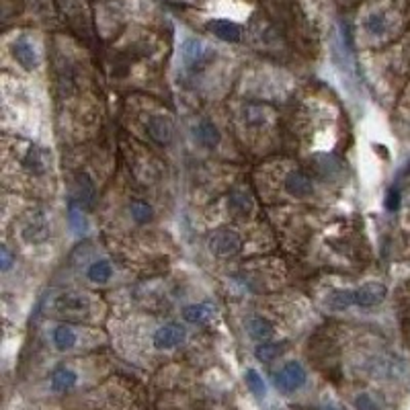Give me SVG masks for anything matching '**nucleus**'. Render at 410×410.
<instances>
[{
    "instance_id": "obj_1",
    "label": "nucleus",
    "mask_w": 410,
    "mask_h": 410,
    "mask_svg": "<svg viewBox=\"0 0 410 410\" xmlns=\"http://www.w3.org/2000/svg\"><path fill=\"white\" fill-rule=\"evenodd\" d=\"M242 251V236L230 228L216 230L210 236V253L218 259H228L234 257Z\"/></svg>"
},
{
    "instance_id": "obj_2",
    "label": "nucleus",
    "mask_w": 410,
    "mask_h": 410,
    "mask_svg": "<svg viewBox=\"0 0 410 410\" xmlns=\"http://www.w3.org/2000/svg\"><path fill=\"white\" fill-rule=\"evenodd\" d=\"M54 310L58 312V316L66 318V320H80L88 314L90 310V299L82 294L76 292H68L58 296L54 301Z\"/></svg>"
},
{
    "instance_id": "obj_3",
    "label": "nucleus",
    "mask_w": 410,
    "mask_h": 410,
    "mask_svg": "<svg viewBox=\"0 0 410 410\" xmlns=\"http://www.w3.org/2000/svg\"><path fill=\"white\" fill-rule=\"evenodd\" d=\"M306 379H308V375H306V370L301 368V363H298V361H290V363H285V365L279 370V373L275 375V386H277L281 392L290 394V392L299 390V388L306 384Z\"/></svg>"
},
{
    "instance_id": "obj_4",
    "label": "nucleus",
    "mask_w": 410,
    "mask_h": 410,
    "mask_svg": "<svg viewBox=\"0 0 410 410\" xmlns=\"http://www.w3.org/2000/svg\"><path fill=\"white\" fill-rule=\"evenodd\" d=\"M212 52L197 39H189L183 45V60L191 72H201L212 62Z\"/></svg>"
},
{
    "instance_id": "obj_5",
    "label": "nucleus",
    "mask_w": 410,
    "mask_h": 410,
    "mask_svg": "<svg viewBox=\"0 0 410 410\" xmlns=\"http://www.w3.org/2000/svg\"><path fill=\"white\" fill-rule=\"evenodd\" d=\"M386 298H388V287L379 281H368L355 290V306L365 310L379 306Z\"/></svg>"
},
{
    "instance_id": "obj_6",
    "label": "nucleus",
    "mask_w": 410,
    "mask_h": 410,
    "mask_svg": "<svg viewBox=\"0 0 410 410\" xmlns=\"http://www.w3.org/2000/svg\"><path fill=\"white\" fill-rule=\"evenodd\" d=\"M21 236L29 244H41V242H45L49 238V220L45 218V214L38 212V214L29 216V220L23 224Z\"/></svg>"
},
{
    "instance_id": "obj_7",
    "label": "nucleus",
    "mask_w": 410,
    "mask_h": 410,
    "mask_svg": "<svg viewBox=\"0 0 410 410\" xmlns=\"http://www.w3.org/2000/svg\"><path fill=\"white\" fill-rule=\"evenodd\" d=\"M185 336V329L181 324H164L154 333L152 342L158 351H171V349H177L179 345H183Z\"/></svg>"
},
{
    "instance_id": "obj_8",
    "label": "nucleus",
    "mask_w": 410,
    "mask_h": 410,
    "mask_svg": "<svg viewBox=\"0 0 410 410\" xmlns=\"http://www.w3.org/2000/svg\"><path fill=\"white\" fill-rule=\"evenodd\" d=\"M146 132H148L150 140L158 146H168L173 142V136H175L173 121L164 115H152L148 119Z\"/></svg>"
},
{
    "instance_id": "obj_9",
    "label": "nucleus",
    "mask_w": 410,
    "mask_h": 410,
    "mask_svg": "<svg viewBox=\"0 0 410 410\" xmlns=\"http://www.w3.org/2000/svg\"><path fill=\"white\" fill-rule=\"evenodd\" d=\"M228 207L234 216L238 218H249L255 212V199L251 195L249 189L236 187L234 191H230L228 195Z\"/></svg>"
},
{
    "instance_id": "obj_10",
    "label": "nucleus",
    "mask_w": 410,
    "mask_h": 410,
    "mask_svg": "<svg viewBox=\"0 0 410 410\" xmlns=\"http://www.w3.org/2000/svg\"><path fill=\"white\" fill-rule=\"evenodd\" d=\"M285 191L292 197H296V199H306V197L312 195L314 183H312V179H310L308 173H303V171H292L285 177Z\"/></svg>"
},
{
    "instance_id": "obj_11",
    "label": "nucleus",
    "mask_w": 410,
    "mask_h": 410,
    "mask_svg": "<svg viewBox=\"0 0 410 410\" xmlns=\"http://www.w3.org/2000/svg\"><path fill=\"white\" fill-rule=\"evenodd\" d=\"M13 56H15V60H17L25 70H36V68H38V52H36L33 43L27 38L15 39V43H13Z\"/></svg>"
},
{
    "instance_id": "obj_12",
    "label": "nucleus",
    "mask_w": 410,
    "mask_h": 410,
    "mask_svg": "<svg viewBox=\"0 0 410 410\" xmlns=\"http://www.w3.org/2000/svg\"><path fill=\"white\" fill-rule=\"evenodd\" d=\"M218 314V308L212 301H201V303H191L183 310V318L191 324H207L214 320Z\"/></svg>"
},
{
    "instance_id": "obj_13",
    "label": "nucleus",
    "mask_w": 410,
    "mask_h": 410,
    "mask_svg": "<svg viewBox=\"0 0 410 410\" xmlns=\"http://www.w3.org/2000/svg\"><path fill=\"white\" fill-rule=\"evenodd\" d=\"M310 168H312L318 177L331 179V177H335V175L340 173L342 164L338 162V158L333 156V154H314V156L310 158Z\"/></svg>"
},
{
    "instance_id": "obj_14",
    "label": "nucleus",
    "mask_w": 410,
    "mask_h": 410,
    "mask_svg": "<svg viewBox=\"0 0 410 410\" xmlns=\"http://www.w3.org/2000/svg\"><path fill=\"white\" fill-rule=\"evenodd\" d=\"M23 168L36 177H41L47 173V152L39 146H29L25 156H23Z\"/></svg>"
},
{
    "instance_id": "obj_15",
    "label": "nucleus",
    "mask_w": 410,
    "mask_h": 410,
    "mask_svg": "<svg viewBox=\"0 0 410 410\" xmlns=\"http://www.w3.org/2000/svg\"><path fill=\"white\" fill-rule=\"evenodd\" d=\"M76 197H78V205L80 207H93L95 197H97V187L93 183V179L86 173L76 175Z\"/></svg>"
},
{
    "instance_id": "obj_16",
    "label": "nucleus",
    "mask_w": 410,
    "mask_h": 410,
    "mask_svg": "<svg viewBox=\"0 0 410 410\" xmlns=\"http://www.w3.org/2000/svg\"><path fill=\"white\" fill-rule=\"evenodd\" d=\"M207 27H210V31H212L216 38H220L222 41H228V43H238V41L242 39L240 27H238L236 23H232V21L218 19V21H212Z\"/></svg>"
},
{
    "instance_id": "obj_17",
    "label": "nucleus",
    "mask_w": 410,
    "mask_h": 410,
    "mask_svg": "<svg viewBox=\"0 0 410 410\" xmlns=\"http://www.w3.org/2000/svg\"><path fill=\"white\" fill-rule=\"evenodd\" d=\"M246 333L251 335V338L265 342V340H269L271 336L275 335V326L267 318H262V316H253V318L246 320Z\"/></svg>"
},
{
    "instance_id": "obj_18",
    "label": "nucleus",
    "mask_w": 410,
    "mask_h": 410,
    "mask_svg": "<svg viewBox=\"0 0 410 410\" xmlns=\"http://www.w3.org/2000/svg\"><path fill=\"white\" fill-rule=\"evenodd\" d=\"M195 136L201 142V146H205V148H216L222 140V134H220L218 125L214 121H207V119L197 125Z\"/></svg>"
},
{
    "instance_id": "obj_19",
    "label": "nucleus",
    "mask_w": 410,
    "mask_h": 410,
    "mask_svg": "<svg viewBox=\"0 0 410 410\" xmlns=\"http://www.w3.org/2000/svg\"><path fill=\"white\" fill-rule=\"evenodd\" d=\"M363 27H365V31H368L370 36H373V38H381V36H386L388 29H390V19H388L386 13L375 10V13L365 17Z\"/></svg>"
},
{
    "instance_id": "obj_20",
    "label": "nucleus",
    "mask_w": 410,
    "mask_h": 410,
    "mask_svg": "<svg viewBox=\"0 0 410 410\" xmlns=\"http://www.w3.org/2000/svg\"><path fill=\"white\" fill-rule=\"evenodd\" d=\"M326 306L333 312H345L351 306H355V290H335L329 294L326 298Z\"/></svg>"
},
{
    "instance_id": "obj_21",
    "label": "nucleus",
    "mask_w": 410,
    "mask_h": 410,
    "mask_svg": "<svg viewBox=\"0 0 410 410\" xmlns=\"http://www.w3.org/2000/svg\"><path fill=\"white\" fill-rule=\"evenodd\" d=\"M86 277L93 281V283H97V285H103V283H107L109 279L113 277V267L109 261H97L93 262L90 267H88V271H86Z\"/></svg>"
},
{
    "instance_id": "obj_22",
    "label": "nucleus",
    "mask_w": 410,
    "mask_h": 410,
    "mask_svg": "<svg viewBox=\"0 0 410 410\" xmlns=\"http://www.w3.org/2000/svg\"><path fill=\"white\" fill-rule=\"evenodd\" d=\"M76 379H78V375L72 370L60 368L52 375V388H54V392H66V390L74 388Z\"/></svg>"
},
{
    "instance_id": "obj_23",
    "label": "nucleus",
    "mask_w": 410,
    "mask_h": 410,
    "mask_svg": "<svg viewBox=\"0 0 410 410\" xmlns=\"http://www.w3.org/2000/svg\"><path fill=\"white\" fill-rule=\"evenodd\" d=\"M74 342H76V335L70 326L62 324V326H58V329L54 331V345H56V349H60V351H68V349H72V347H74Z\"/></svg>"
},
{
    "instance_id": "obj_24",
    "label": "nucleus",
    "mask_w": 410,
    "mask_h": 410,
    "mask_svg": "<svg viewBox=\"0 0 410 410\" xmlns=\"http://www.w3.org/2000/svg\"><path fill=\"white\" fill-rule=\"evenodd\" d=\"M129 214H132V220L136 224H148L150 220H152V216H154V210L146 201H132Z\"/></svg>"
},
{
    "instance_id": "obj_25",
    "label": "nucleus",
    "mask_w": 410,
    "mask_h": 410,
    "mask_svg": "<svg viewBox=\"0 0 410 410\" xmlns=\"http://www.w3.org/2000/svg\"><path fill=\"white\" fill-rule=\"evenodd\" d=\"M283 349H285V345L265 340V342H261V345L257 347L255 355H257V359H259V361H265V363H267V361H273L275 357H279V355L283 353Z\"/></svg>"
},
{
    "instance_id": "obj_26",
    "label": "nucleus",
    "mask_w": 410,
    "mask_h": 410,
    "mask_svg": "<svg viewBox=\"0 0 410 410\" xmlns=\"http://www.w3.org/2000/svg\"><path fill=\"white\" fill-rule=\"evenodd\" d=\"M244 121L249 125H262L269 121V109L267 107H257V105H249L244 109Z\"/></svg>"
},
{
    "instance_id": "obj_27",
    "label": "nucleus",
    "mask_w": 410,
    "mask_h": 410,
    "mask_svg": "<svg viewBox=\"0 0 410 410\" xmlns=\"http://www.w3.org/2000/svg\"><path fill=\"white\" fill-rule=\"evenodd\" d=\"M246 386H249V390H251L255 396H259V398H262V396L267 394L265 381H262V377L259 375V372H255V370H249V372H246Z\"/></svg>"
},
{
    "instance_id": "obj_28",
    "label": "nucleus",
    "mask_w": 410,
    "mask_h": 410,
    "mask_svg": "<svg viewBox=\"0 0 410 410\" xmlns=\"http://www.w3.org/2000/svg\"><path fill=\"white\" fill-rule=\"evenodd\" d=\"M68 218H70L72 228H74L76 232H82V230H84V216H82V207H80L78 203H72V205H70Z\"/></svg>"
},
{
    "instance_id": "obj_29",
    "label": "nucleus",
    "mask_w": 410,
    "mask_h": 410,
    "mask_svg": "<svg viewBox=\"0 0 410 410\" xmlns=\"http://www.w3.org/2000/svg\"><path fill=\"white\" fill-rule=\"evenodd\" d=\"M400 201H402L400 191H398V189H390V191H388V195H386L384 205H386V210H388V212H396V210L400 207Z\"/></svg>"
},
{
    "instance_id": "obj_30",
    "label": "nucleus",
    "mask_w": 410,
    "mask_h": 410,
    "mask_svg": "<svg viewBox=\"0 0 410 410\" xmlns=\"http://www.w3.org/2000/svg\"><path fill=\"white\" fill-rule=\"evenodd\" d=\"M355 409L357 410H377V404L370 394H359L355 398Z\"/></svg>"
},
{
    "instance_id": "obj_31",
    "label": "nucleus",
    "mask_w": 410,
    "mask_h": 410,
    "mask_svg": "<svg viewBox=\"0 0 410 410\" xmlns=\"http://www.w3.org/2000/svg\"><path fill=\"white\" fill-rule=\"evenodd\" d=\"M13 265V255L6 246H2V271H8Z\"/></svg>"
},
{
    "instance_id": "obj_32",
    "label": "nucleus",
    "mask_w": 410,
    "mask_h": 410,
    "mask_svg": "<svg viewBox=\"0 0 410 410\" xmlns=\"http://www.w3.org/2000/svg\"><path fill=\"white\" fill-rule=\"evenodd\" d=\"M324 410H336V409H333V407H329V409H324Z\"/></svg>"
}]
</instances>
